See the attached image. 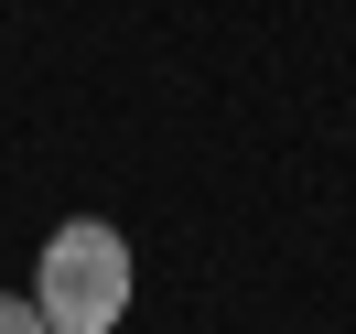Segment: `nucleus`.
Listing matches in <instances>:
<instances>
[{
  "instance_id": "obj_2",
  "label": "nucleus",
  "mask_w": 356,
  "mask_h": 334,
  "mask_svg": "<svg viewBox=\"0 0 356 334\" xmlns=\"http://www.w3.org/2000/svg\"><path fill=\"white\" fill-rule=\"evenodd\" d=\"M0 334H54V324H44V302H33V291H0Z\"/></svg>"
},
{
  "instance_id": "obj_1",
  "label": "nucleus",
  "mask_w": 356,
  "mask_h": 334,
  "mask_svg": "<svg viewBox=\"0 0 356 334\" xmlns=\"http://www.w3.org/2000/svg\"><path fill=\"white\" fill-rule=\"evenodd\" d=\"M130 291H140V269H130V237L108 216H65L33 259V302H44L54 334H119Z\"/></svg>"
}]
</instances>
